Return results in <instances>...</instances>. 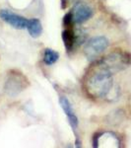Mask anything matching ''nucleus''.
<instances>
[{"mask_svg":"<svg viewBox=\"0 0 131 148\" xmlns=\"http://www.w3.org/2000/svg\"><path fill=\"white\" fill-rule=\"evenodd\" d=\"M106 68L98 60L88 68L85 74L83 86L89 97L93 99H104L113 91V78Z\"/></svg>","mask_w":131,"mask_h":148,"instance_id":"obj_1","label":"nucleus"},{"mask_svg":"<svg viewBox=\"0 0 131 148\" xmlns=\"http://www.w3.org/2000/svg\"><path fill=\"white\" fill-rule=\"evenodd\" d=\"M100 63L106 68L111 73H117L124 70L131 64V56L123 51H115L111 52L104 57L98 59Z\"/></svg>","mask_w":131,"mask_h":148,"instance_id":"obj_2","label":"nucleus"},{"mask_svg":"<svg viewBox=\"0 0 131 148\" xmlns=\"http://www.w3.org/2000/svg\"><path fill=\"white\" fill-rule=\"evenodd\" d=\"M109 46V42L104 36H96L91 38L85 44L84 53L88 60L96 61L99 59L101 54L106 51Z\"/></svg>","mask_w":131,"mask_h":148,"instance_id":"obj_3","label":"nucleus"},{"mask_svg":"<svg viewBox=\"0 0 131 148\" xmlns=\"http://www.w3.org/2000/svg\"><path fill=\"white\" fill-rule=\"evenodd\" d=\"M29 86L26 76L18 71H12L9 73L5 83V91L9 96L14 97L20 94L26 87Z\"/></svg>","mask_w":131,"mask_h":148,"instance_id":"obj_4","label":"nucleus"},{"mask_svg":"<svg viewBox=\"0 0 131 148\" xmlns=\"http://www.w3.org/2000/svg\"><path fill=\"white\" fill-rule=\"evenodd\" d=\"M120 140L113 132H100L93 136L94 147H119Z\"/></svg>","mask_w":131,"mask_h":148,"instance_id":"obj_5","label":"nucleus"},{"mask_svg":"<svg viewBox=\"0 0 131 148\" xmlns=\"http://www.w3.org/2000/svg\"><path fill=\"white\" fill-rule=\"evenodd\" d=\"M0 18L12 26L13 28L18 29V30H22V29H27V25L29 20L26 18L22 17V16L18 15V14L14 13L11 10L8 9H2L0 11Z\"/></svg>","mask_w":131,"mask_h":148,"instance_id":"obj_6","label":"nucleus"},{"mask_svg":"<svg viewBox=\"0 0 131 148\" xmlns=\"http://www.w3.org/2000/svg\"><path fill=\"white\" fill-rule=\"evenodd\" d=\"M71 14H72L74 24H83L92 18L93 14H94V10L88 4L79 2L73 7Z\"/></svg>","mask_w":131,"mask_h":148,"instance_id":"obj_7","label":"nucleus"},{"mask_svg":"<svg viewBox=\"0 0 131 148\" xmlns=\"http://www.w3.org/2000/svg\"><path fill=\"white\" fill-rule=\"evenodd\" d=\"M59 103H60V106L62 108L63 112L65 113L66 116L68 119L69 125L72 127L74 133H76V130L78 128V125H79V121H78V118L76 116L74 113V110L72 108V105L69 102V100L65 96H60L59 98Z\"/></svg>","mask_w":131,"mask_h":148,"instance_id":"obj_8","label":"nucleus"},{"mask_svg":"<svg viewBox=\"0 0 131 148\" xmlns=\"http://www.w3.org/2000/svg\"><path fill=\"white\" fill-rule=\"evenodd\" d=\"M61 38H62L64 47H65L66 51L68 52L71 51L74 47L76 46V35L75 30L72 27L65 28L63 30L62 34H61Z\"/></svg>","mask_w":131,"mask_h":148,"instance_id":"obj_9","label":"nucleus"},{"mask_svg":"<svg viewBox=\"0 0 131 148\" xmlns=\"http://www.w3.org/2000/svg\"><path fill=\"white\" fill-rule=\"evenodd\" d=\"M27 30H28V32L31 37L37 39V38H39L42 33V23H40V21L39 19H35V18L31 19V20H29V22H28Z\"/></svg>","mask_w":131,"mask_h":148,"instance_id":"obj_10","label":"nucleus"},{"mask_svg":"<svg viewBox=\"0 0 131 148\" xmlns=\"http://www.w3.org/2000/svg\"><path fill=\"white\" fill-rule=\"evenodd\" d=\"M59 53L51 49H46L44 51V62L46 65H52L58 60Z\"/></svg>","mask_w":131,"mask_h":148,"instance_id":"obj_11","label":"nucleus"}]
</instances>
